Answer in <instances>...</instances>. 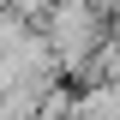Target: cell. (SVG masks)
<instances>
[{
  "label": "cell",
  "instance_id": "2",
  "mask_svg": "<svg viewBox=\"0 0 120 120\" xmlns=\"http://www.w3.org/2000/svg\"><path fill=\"white\" fill-rule=\"evenodd\" d=\"M24 24H30V18H18L12 6H0V48L12 42V36H18V30H24Z\"/></svg>",
  "mask_w": 120,
  "mask_h": 120
},
{
  "label": "cell",
  "instance_id": "1",
  "mask_svg": "<svg viewBox=\"0 0 120 120\" xmlns=\"http://www.w3.org/2000/svg\"><path fill=\"white\" fill-rule=\"evenodd\" d=\"M30 24L42 30V42L54 48L60 78H72L78 66H84V60L102 48V36H108V24L96 18V6H90V0H48V6L30 18Z\"/></svg>",
  "mask_w": 120,
  "mask_h": 120
},
{
  "label": "cell",
  "instance_id": "3",
  "mask_svg": "<svg viewBox=\"0 0 120 120\" xmlns=\"http://www.w3.org/2000/svg\"><path fill=\"white\" fill-rule=\"evenodd\" d=\"M0 6H12L18 18H36V12H42V6H48V0H0Z\"/></svg>",
  "mask_w": 120,
  "mask_h": 120
}]
</instances>
